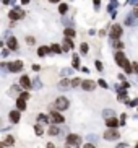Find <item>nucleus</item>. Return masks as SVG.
Masks as SVG:
<instances>
[{"instance_id": "ddd939ff", "label": "nucleus", "mask_w": 138, "mask_h": 148, "mask_svg": "<svg viewBox=\"0 0 138 148\" xmlns=\"http://www.w3.org/2000/svg\"><path fill=\"white\" fill-rule=\"evenodd\" d=\"M10 119H12V122H18V120H20V112L18 111H12V112H10Z\"/></svg>"}, {"instance_id": "ea45409f", "label": "nucleus", "mask_w": 138, "mask_h": 148, "mask_svg": "<svg viewBox=\"0 0 138 148\" xmlns=\"http://www.w3.org/2000/svg\"><path fill=\"white\" fill-rule=\"evenodd\" d=\"M0 148H2V146H0Z\"/></svg>"}, {"instance_id": "cd10ccee", "label": "nucleus", "mask_w": 138, "mask_h": 148, "mask_svg": "<svg viewBox=\"0 0 138 148\" xmlns=\"http://www.w3.org/2000/svg\"><path fill=\"white\" fill-rule=\"evenodd\" d=\"M99 86H102V88H107V83H106L104 80H99Z\"/></svg>"}, {"instance_id": "f8f14e48", "label": "nucleus", "mask_w": 138, "mask_h": 148, "mask_svg": "<svg viewBox=\"0 0 138 148\" xmlns=\"http://www.w3.org/2000/svg\"><path fill=\"white\" fill-rule=\"evenodd\" d=\"M16 106H18L20 111H25V109H26V99L18 98V101H16Z\"/></svg>"}, {"instance_id": "f257e3e1", "label": "nucleus", "mask_w": 138, "mask_h": 148, "mask_svg": "<svg viewBox=\"0 0 138 148\" xmlns=\"http://www.w3.org/2000/svg\"><path fill=\"white\" fill-rule=\"evenodd\" d=\"M115 62L127 72V73H132V64L125 59V56H123L122 52H117V54H115Z\"/></svg>"}, {"instance_id": "72a5a7b5", "label": "nucleus", "mask_w": 138, "mask_h": 148, "mask_svg": "<svg viewBox=\"0 0 138 148\" xmlns=\"http://www.w3.org/2000/svg\"><path fill=\"white\" fill-rule=\"evenodd\" d=\"M132 67H133V68H132V70H133V72H138V64H133V65H132Z\"/></svg>"}, {"instance_id": "b1692460", "label": "nucleus", "mask_w": 138, "mask_h": 148, "mask_svg": "<svg viewBox=\"0 0 138 148\" xmlns=\"http://www.w3.org/2000/svg\"><path fill=\"white\" fill-rule=\"evenodd\" d=\"M58 12H60V13H67V5H65V3H62V5L58 7Z\"/></svg>"}, {"instance_id": "bb28decb", "label": "nucleus", "mask_w": 138, "mask_h": 148, "mask_svg": "<svg viewBox=\"0 0 138 148\" xmlns=\"http://www.w3.org/2000/svg\"><path fill=\"white\" fill-rule=\"evenodd\" d=\"M26 42H28V44H34V37H33V36L26 37Z\"/></svg>"}, {"instance_id": "a211bd4d", "label": "nucleus", "mask_w": 138, "mask_h": 148, "mask_svg": "<svg viewBox=\"0 0 138 148\" xmlns=\"http://www.w3.org/2000/svg\"><path fill=\"white\" fill-rule=\"evenodd\" d=\"M37 120H39V122H47L49 119H47L46 114H39V116H37Z\"/></svg>"}, {"instance_id": "c85d7f7f", "label": "nucleus", "mask_w": 138, "mask_h": 148, "mask_svg": "<svg viewBox=\"0 0 138 148\" xmlns=\"http://www.w3.org/2000/svg\"><path fill=\"white\" fill-rule=\"evenodd\" d=\"M20 98H21V99H28V98H29V93H21Z\"/></svg>"}, {"instance_id": "a878e982", "label": "nucleus", "mask_w": 138, "mask_h": 148, "mask_svg": "<svg viewBox=\"0 0 138 148\" xmlns=\"http://www.w3.org/2000/svg\"><path fill=\"white\" fill-rule=\"evenodd\" d=\"M68 85H70V81H68V80H62V81H60V86H62V88H63V86H68Z\"/></svg>"}, {"instance_id": "6e6552de", "label": "nucleus", "mask_w": 138, "mask_h": 148, "mask_svg": "<svg viewBox=\"0 0 138 148\" xmlns=\"http://www.w3.org/2000/svg\"><path fill=\"white\" fill-rule=\"evenodd\" d=\"M81 86H83V89H86V91H93L96 85H94L93 80H85V81H81Z\"/></svg>"}, {"instance_id": "393cba45", "label": "nucleus", "mask_w": 138, "mask_h": 148, "mask_svg": "<svg viewBox=\"0 0 138 148\" xmlns=\"http://www.w3.org/2000/svg\"><path fill=\"white\" fill-rule=\"evenodd\" d=\"M125 96H127V93L123 91V89H119V98L120 99H125Z\"/></svg>"}, {"instance_id": "f704fd0d", "label": "nucleus", "mask_w": 138, "mask_h": 148, "mask_svg": "<svg viewBox=\"0 0 138 148\" xmlns=\"http://www.w3.org/2000/svg\"><path fill=\"white\" fill-rule=\"evenodd\" d=\"M85 148H96L94 145H91V143H88V145H85Z\"/></svg>"}, {"instance_id": "5701e85b", "label": "nucleus", "mask_w": 138, "mask_h": 148, "mask_svg": "<svg viewBox=\"0 0 138 148\" xmlns=\"http://www.w3.org/2000/svg\"><path fill=\"white\" fill-rule=\"evenodd\" d=\"M34 130H36L37 135H42V133H44V130H42V127H41V125H36V127H34Z\"/></svg>"}, {"instance_id": "e433bc0d", "label": "nucleus", "mask_w": 138, "mask_h": 148, "mask_svg": "<svg viewBox=\"0 0 138 148\" xmlns=\"http://www.w3.org/2000/svg\"><path fill=\"white\" fill-rule=\"evenodd\" d=\"M21 3H25V5H26V3H29V0H21Z\"/></svg>"}, {"instance_id": "4468645a", "label": "nucleus", "mask_w": 138, "mask_h": 148, "mask_svg": "<svg viewBox=\"0 0 138 148\" xmlns=\"http://www.w3.org/2000/svg\"><path fill=\"white\" fill-rule=\"evenodd\" d=\"M8 47L12 51H15V49H18V42H16V39L15 37H12V39H8Z\"/></svg>"}, {"instance_id": "58836bf2", "label": "nucleus", "mask_w": 138, "mask_h": 148, "mask_svg": "<svg viewBox=\"0 0 138 148\" xmlns=\"http://www.w3.org/2000/svg\"><path fill=\"white\" fill-rule=\"evenodd\" d=\"M0 47H2V42H0Z\"/></svg>"}, {"instance_id": "412c9836", "label": "nucleus", "mask_w": 138, "mask_h": 148, "mask_svg": "<svg viewBox=\"0 0 138 148\" xmlns=\"http://www.w3.org/2000/svg\"><path fill=\"white\" fill-rule=\"evenodd\" d=\"M72 86H80V78H73V80L70 81Z\"/></svg>"}, {"instance_id": "423d86ee", "label": "nucleus", "mask_w": 138, "mask_h": 148, "mask_svg": "<svg viewBox=\"0 0 138 148\" xmlns=\"http://www.w3.org/2000/svg\"><path fill=\"white\" fill-rule=\"evenodd\" d=\"M50 120H52L54 124H62L65 119H63V116L58 114L57 111H52V112H50Z\"/></svg>"}, {"instance_id": "0eeeda50", "label": "nucleus", "mask_w": 138, "mask_h": 148, "mask_svg": "<svg viewBox=\"0 0 138 148\" xmlns=\"http://www.w3.org/2000/svg\"><path fill=\"white\" fill-rule=\"evenodd\" d=\"M104 138L106 140H117L119 138V132L114 130V129H110V130H107V132H104Z\"/></svg>"}, {"instance_id": "2f4dec72", "label": "nucleus", "mask_w": 138, "mask_h": 148, "mask_svg": "<svg viewBox=\"0 0 138 148\" xmlns=\"http://www.w3.org/2000/svg\"><path fill=\"white\" fill-rule=\"evenodd\" d=\"M81 51L83 52H88V46H86V44H81Z\"/></svg>"}, {"instance_id": "9d476101", "label": "nucleus", "mask_w": 138, "mask_h": 148, "mask_svg": "<svg viewBox=\"0 0 138 148\" xmlns=\"http://www.w3.org/2000/svg\"><path fill=\"white\" fill-rule=\"evenodd\" d=\"M23 15H25V13L21 12V10H12V12H10V18L12 20H20V18H23Z\"/></svg>"}, {"instance_id": "f3484780", "label": "nucleus", "mask_w": 138, "mask_h": 148, "mask_svg": "<svg viewBox=\"0 0 138 148\" xmlns=\"http://www.w3.org/2000/svg\"><path fill=\"white\" fill-rule=\"evenodd\" d=\"M63 33H65V36H68V37L75 36V31H73V29H70V28H67V29L63 31Z\"/></svg>"}, {"instance_id": "7c9ffc66", "label": "nucleus", "mask_w": 138, "mask_h": 148, "mask_svg": "<svg viewBox=\"0 0 138 148\" xmlns=\"http://www.w3.org/2000/svg\"><path fill=\"white\" fill-rule=\"evenodd\" d=\"M96 68H98V70H102V64H101V62H96Z\"/></svg>"}, {"instance_id": "39448f33", "label": "nucleus", "mask_w": 138, "mask_h": 148, "mask_svg": "<svg viewBox=\"0 0 138 148\" xmlns=\"http://www.w3.org/2000/svg\"><path fill=\"white\" fill-rule=\"evenodd\" d=\"M120 36H122V28H120L119 25L112 26V29H110V37H112V39H119Z\"/></svg>"}, {"instance_id": "2eb2a0df", "label": "nucleus", "mask_w": 138, "mask_h": 148, "mask_svg": "<svg viewBox=\"0 0 138 148\" xmlns=\"http://www.w3.org/2000/svg\"><path fill=\"white\" fill-rule=\"evenodd\" d=\"M47 52H50L49 47H39V49H37V54H39V56H47Z\"/></svg>"}, {"instance_id": "1a4fd4ad", "label": "nucleus", "mask_w": 138, "mask_h": 148, "mask_svg": "<svg viewBox=\"0 0 138 148\" xmlns=\"http://www.w3.org/2000/svg\"><path fill=\"white\" fill-rule=\"evenodd\" d=\"M20 85H21V86L25 88V89L31 88V80H29V77H28V75H23L21 80H20Z\"/></svg>"}, {"instance_id": "c756f323", "label": "nucleus", "mask_w": 138, "mask_h": 148, "mask_svg": "<svg viewBox=\"0 0 138 148\" xmlns=\"http://www.w3.org/2000/svg\"><path fill=\"white\" fill-rule=\"evenodd\" d=\"M18 89H20L18 86H13L12 89H10V93H12V94H15V93H18Z\"/></svg>"}, {"instance_id": "f03ea898", "label": "nucleus", "mask_w": 138, "mask_h": 148, "mask_svg": "<svg viewBox=\"0 0 138 148\" xmlns=\"http://www.w3.org/2000/svg\"><path fill=\"white\" fill-rule=\"evenodd\" d=\"M55 109L57 111H65V109L68 108V99L67 98H63V96H60V98H57L55 99Z\"/></svg>"}, {"instance_id": "9b49d317", "label": "nucleus", "mask_w": 138, "mask_h": 148, "mask_svg": "<svg viewBox=\"0 0 138 148\" xmlns=\"http://www.w3.org/2000/svg\"><path fill=\"white\" fill-rule=\"evenodd\" d=\"M106 125L109 127V129H115L117 125H119V119H115V117H110L106 120Z\"/></svg>"}, {"instance_id": "dca6fc26", "label": "nucleus", "mask_w": 138, "mask_h": 148, "mask_svg": "<svg viewBox=\"0 0 138 148\" xmlns=\"http://www.w3.org/2000/svg\"><path fill=\"white\" fill-rule=\"evenodd\" d=\"M58 132H60V130H58L55 125H50V129H49V133H50V135H57Z\"/></svg>"}, {"instance_id": "c9c22d12", "label": "nucleus", "mask_w": 138, "mask_h": 148, "mask_svg": "<svg viewBox=\"0 0 138 148\" xmlns=\"http://www.w3.org/2000/svg\"><path fill=\"white\" fill-rule=\"evenodd\" d=\"M47 148H55V146L52 145V143H47Z\"/></svg>"}, {"instance_id": "6ab92c4d", "label": "nucleus", "mask_w": 138, "mask_h": 148, "mask_svg": "<svg viewBox=\"0 0 138 148\" xmlns=\"http://www.w3.org/2000/svg\"><path fill=\"white\" fill-rule=\"evenodd\" d=\"M73 68H80V60H78V56L73 57Z\"/></svg>"}, {"instance_id": "7ed1b4c3", "label": "nucleus", "mask_w": 138, "mask_h": 148, "mask_svg": "<svg viewBox=\"0 0 138 148\" xmlns=\"http://www.w3.org/2000/svg\"><path fill=\"white\" fill-rule=\"evenodd\" d=\"M7 67H8V70H10V72H15V73H16V72H21V70H23V62H21V60L10 62Z\"/></svg>"}, {"instance_id": "473e14b6", "label": "nucleus", "mask_w": 138, "mask_h": 148, "mask_svg": "<svg viewBox=\"0 0 138 148\" xmlns=\"http://www.w3.org/2000/svg\"><path fill=\"white\" fill-rule=\"evenodd\" d=\"M128 104H130V106H135V104H138V99H135V101H128Z\"/></svg>"}, {"instance_id": "20e7f679", "label": "nucleus", "mask_w": 138, "mask_h": 148, "mask_svg": "<svg viewBox=\"0 0 138 148\" xmlns=\"http://www.w3.org/2000/svg\"><path fill=\"white\" fill-rule=\"evenodd\" d=\"M67 143H68V145H75V146H77V145H80V143H81V137L77 135V133H70V135L67 137Z\"/></svg>"}, {"instance_id": "aec40b11", "label": "nucleus", "mask_w": 138, "mask_h": 148, "mask_svg": "<svg viewBox=\"0 0 138 148\" xmlns=\"http://www.w3.org/2000/svg\"><path fill=\"white\" fill-rule=\"evenodd\" d=\"M50 51H52V52H57V54H60V52H62V49L57 46V44H54V46L50 47Z\"/></svg>"}, {"instance_id": "4c0bfd02", "label": "nucleus", "mask_w": 138, "mask_h": 148, "mask_svg": "<svg viewBox=\"0 0 138 148\" xmlns=\"http://www.w3.org/2000/svg\"><path fill=\"white\" fill-rule=\"evenodd\" d=\"M50 2H54V3H55V2H58V0H50Z\"/></svg>"}, {"instance_id": "4be33fe9", "label": "nucleus", "mask_w": 138, "mask_h": 148, "mask_svg": "<svg viewBox=\"0 0 138 148\" xmlns=\"http://www.w3.org/2000/svg\"><path fill=\"white\" fill-rule=\"evenodd\" d=\"M13 143H15L13 137H7V140H5V143H3V145H13Z\"/></svg>"}]
</instances>
